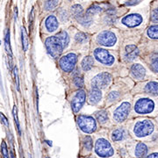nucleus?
Returning a JSON list of instances; mask_svg holds the SVG:
<instances>
[{"label": "nucleus", "mask_w": 158, "mask_h": 158, "mask_svg": "<svg viewBox=\"0 0 158 158\" xmlns=\"http://www.w3.org/2000/svg\"><path fill=\"white\" fill-rule=\"evenodd\" d=\"M46 48L48 52L50 54L51 56L55 58H57L63 51V47H62L61 41L57 38L56 36H51L46 40L45 42Z\"/></svg>", "instance_id": "f257e3e1"}, {"label": "nucleus", "mask_w": 158, "mask_h": 158, "mask_svg": "<svg viewBox=\"0 0 158 158\" xmlns=\"http://www.w3.org/2000/svg\"><path fill=\"white\" fill-rule=\"evenodd\" d=\"M77 124L79 128L86 134H91L97 128L95 119L93 117L87 115H80L77 118Z\"/></svg>", "instance_id": "f03ea898"}, {"label": "nucleus", "mask_w": 158, "mask_h": 158, "mask_svg": "<svg viewBox=\"0 0 158 158\" xmlns=\"http://www.w3.org/2000/svg\"><path fill=\"white\" fill-rule=\"evenodd\" d=\"M153 130H154V125L152 122L148 119H145V120L138 121L136 123L134 128V132L137 137H144V136L149 135L153 132Z\"/></svg>", "instance_id": "7ed1b4c3"}, {"label": "nucleus", "mask_w": 158, "mask_h": 158, "mask_svg": "<svg viewBox=\"0 0 158 158\" xmlns=\"http://www.w3.org/2000/svg\"><path fill=\"white\" fill-rule=\"evenodd\" d=\"M95 151L101 157H110L113 155V148L109 141L105 139H98L95 144Z\"/></svg>", "instance_id": "20e7f679"}, {"label": "nucleus", "mask_w": 158, "mask_h": 158, "mask_svg": "<svg viewBox=\"0 0 158 158\" xmlns=\"http://www.w3.org/2000/svg\"><path fill=\"white\" fill-rule=\"evenodd\" d=\"M112 81V76L107 72H102V73L97 75L94 78L92 79L91 85L92 89H105L106 88L108 85L111 84Z\"/></svg>", "instance_id": "39448f33"}, {"label": "nucleus", "mask_w": 158, "mask_h": 158, "mask_svg": "<svg viewBox=\"0 0 158 158\" xmlns=\"http://www.w3.org/2000/svg\"><path fill=\"white\" fill-rule=\"evenodd\" d=\"M77 61V56L73 53H70L66 55L65 56L62 57L60 59V67L65 72H71L76 66V63Z\"/></svg>", "instance_id": "423d86ee"}, {"label": "nucleus", "mask_w": 158, "mask_h": 158, "mask_svg": "<svg viewBox=\"0 0 158 158\" xmlns=\"http://www.w3.org/2000/svg\"><path fill=\"white\" fill-rule=\"evenodd\" d=\"M155 108L154 102L149 98H141L135 103V110L136 113L145 114V113H150L153 112Z\"/></svg>", "instance_id": "0eeeda50"}, {"label": "nucleus", "mask_w": 158, "mask_h": 158, "mask_svg": "<svg viewBox=\"0 0 158 158\" xmlns=\"http://www.w3.org/2000/svg\"><path fill=\"white\" fill-rule=\"evenodd\" d=\"M97 41H98V43L99 45L106 46V47H112L116 43L117 38H116V35L113 34V32H111V31H103L98 35Z\"/></svg>", "instance_id": "6e6552de"}, {"label": "nucleus", "mask_w": 158, "mask_h": 158, "mask_svg": "<svg viewBox=\"0 0 158 158\" xmlns=\"http://www.w3.org/2000/svg\"><path fill=\"white\" fill-rule=\"evenodd\" d=\"M94 56L99 62L105 65L111 66L114 62V57L110 55V53L103 48H97L94 51Z\"/></svg>", "instance_id": "1a4fd4ad"}, {"label": "nucleus", "mask_w": 158, "mask_h": 158, "mask_svg": "<svg viewBox=\"0 0 158 158\" xmlns=\"http://www.w3.org/2000/svg\"><path fill=\"white\" fill-rule=\"evenodd\" d=\"M130 104L127 102L122 103L113 113V118L118 122H122L127 118L130 111Z\"/></svg>", "instance_id": "9d476101"}, {"label": "nucleus", "mask_w": 158, "mask_h": 158, "mask_svg": "<svg viewBox=\"0 0 158 158\" xmlns=\"http://www.w3.org/2000/svg\"><path fill=\"white\" fill-rule=\"evenodd\" d=\"M85 98H86V94L83 90H78L76 95L74 96L71 103V107L73 110L74 113H78L81 110V108L83 106V105L85 104Z\"/></svg>", "instance_id": "9b49d317"}, {"label": "nucleus", "mask_w": 158, "mask_h": 158, "mask_svg": "<svg viewBox=\"0 0 158 158\" xmlns=\"http://www.w3.org/2000/svg\"><path fill=\"white\" fill-rule=\"evenodd\" d=\"M122 23L128 27H135L142 23V17L137 13L129 14L122 19Z\"/></svg>", "instance_id": "f8f14e48"}, {"label": "nucleus", "mask_w": 158, "mask_h": 158, "mask_svg": "<svg viewBox=\"0 0 158 158\" xmlns=\"http://www.w3.org/2000/svg\"><path fill=\"white\" fill-rule=\"evenodd\" d=\"M139 55V49L135 45H128L126 47V52H125V58L127 61H133Z\"/></svg>", "instance_id": "ddd939ff"}, {"label": "nucleus", "mask_w": 158, "mask_h": 158, "mask_svg": "<svg viewBox=\"0 0 158 158\" xmlns=\"http://www.w3.org/2000/svg\"><path fill=\"white\" fill-rule=\"evenodd\" d=\"M131 73L133 75V77L135 79H143L145 75H146V70L144 67H142L141 64H135L133 65V67L131 69Z\"/></svg>", "instance_id": "4468645a"}, {"label": "nucleus", "mask_w": 158, "mask_h": 158, "mask_svg": "<svg viewBox=\"0 0 158 158\" xmlns=\"http://www.w3.org/2000/svg\"><path fill=\"white\" fill-rule=\"evenodd\" d=\"M45 26L48 32H55L58 27H59V24L57 21V19L53 15H50L45 20Z\"/></svg>", "instance_id": "2eb2a0df"}, {"label": "nucleus", "mask_w": 158, "mask_h": 158, "mask_svg": "<svg viewBox=\"0 0 158 158\" xmlns=\"http://www.w3.org/2000/svg\"><path fill=\"white\" fill-rule=\"evenodd\" d=\"M101 98L102 93L100 90L92 89L90 91V94H89V102H90V105H96L100 101Z\"/></svg>", "instance_id": "dca6fc26"}, {"label": "nucleus", "mask_w": 158, "mask_h": 158, "mask_svg": "<svg viewBox=\"0 0 158 158\" xmlns=\"http://www.w3.org/2000/svg\"><path fill=\"white\" fill-rule=\"evenodd\" d=\"M148 153V148L147 146L142 143L140 142L137 144L135 148V156L138 158H144L146 156Z\"/></svg>", "instance_id": "f3484780"}, {"label": "nucleus", "mask_w": 158, "mask_h": 158, "mask_svg": "<svg viewBox=\"0 0 158 158\" xmlns=\"http://www.w3.org/2000/svg\"><path fill=\"white\" fill-rule=\"evenodd\" d=\"M93 64H94V60L91 56H85L83 61H82V69L85 70V71H87V70H90V69L93 67Z\"/></svg>", "instance_id": "a211bd4d"}, {"label": "nucleus", "mask_w": 158, "mask_h": 158, "mask_svg": "<svg viewBox=\"0 0 158 158\" xmlns=\"http://www.w3.org/2000/svg\"><path fill=\"white\" fill-rule=\"evenodd\" d=\"M56 36L57 38L59 39V40L61 41L63 48H65L68 46L69 42V35L68 34H67V32H65V31H61V32L58 33Z\"/></svg>", "instance_id": "6ab92c4d"}, {"label": "nucleus", "mask_w": 158, "mask_h": 158, "mask_svg": "<svg viewBox=\"0 0 158 158\" xmlns=\"http://www.w3.org/2000/svg\"><path fill=\"white\" fill-rule=\"evenodd\" d=\"M71 12L73 14V16L77 19H79L80 18H82L84 15H83V12H84V10H83V7L79 5H75V6H72L71 8Z\"/></svg>", "instance_id": "aec40b11"}, {"label": "nucleus", "mask_w": 158, "mask_h": 158, "mask_svg": "<svg viewBox=\"0 0 158 158\" xmlns=\"http://www.w3.org/2000/svg\"><path fill=\"white\" fill-rule=\"evenodd\" d=\"M21 40H22L23 50L27 51V48H28L29 41L27 32H26V30H25L24 27H21Z\"/></svg>", "instance_id": "412c9836"}, {"label": "nucleus", "mask_w": 158, "mask_h": 158, "mask_svg": "<svg viewBox=\"0 0 158 158\" xmlns=\"http://www.w3.org/2000/svg\"><path fill=\"white\" fill-rule=\"evenodd\" d=\"M145 90L148 93H150L152 95H156L157 94V83L156 82H150L146 85Z\"/></svg>", "instance_id": "4be33fe9"}, {"label": "nucleus", "mask_w": 158, "mask_h": 158, "mask_svg": "<svg viewBox=\"0 0 158 158\" xmlns=\"http://www.w3.org/2000/svg\"><path fill=\"white\" fill-rule=\"evenodd\" d=\"M97 120L100 123V124H105L108 119L107 113L106 111H100L96 113Z\"/></svg>", "instance_id": "5701e85b"}, {"label": "nucleus", "mask_w": 158, "mask_h": 158, "mask_svg": "<svg viewBox=\"0 0 158 158\" xmlns=\"http://www.w3.org/2000/svg\"><path fill=\"white\" fill-rule=\"evenodd\" d=\"M148 35L151 39H157L158 37V27L157 25H154L148 29Z\"/></svg>", "instance_id": "b1692460"}, {"label": "nucleus", "mask_w": 158, "mask_h": 158, "mask_svg": "<svg viewBox=\"0 0 158 158\" xmlns=\"http://www.w3.org/2000/svg\"><path fill=\"white\" fill-rule=\"evenodd\" d=\"M5 47H6V52L8 53V55L10 56V59H11V45H10V31L7 30L6 34V39H5Z\"/></svg>", "instance_id": "393cba45"}, {"label": "nucleus", "mask_w": 158, "mask_h": 158, "mask_svg": "<svg viewBox=\"0 0 158 158\" xmlns=\"http://www.w3.org/2000/svg\"><path fill=\"white\" fill-rule=\"evenodd\" d=\"M102 11L101 7H99V6H93L90 7L87 11H86V17L88 18H90L91 16H93L94 14H96V13H98V12H100Z\"/></svg>", "instance_id": "a878e982"}, {"label": "nucleus", "mask_w": 158, "mask_h": 158, "mask_svg": "<svg viewBox=\"0 0 158 158\" xmlns=\"http://www.w3.org/2000/svg\"><path fill=\"white\" fill-rule=\"evenodd\" d=\"M123 131L121 129H116L113 132V135H112V139L114 141H121L123 139Z\"/></svg>", "instance_id": "bb28decb"}, {"label": "nucleus", "mask_w": 158, "mask_h": 158, "mask_svg": "<svg viewBox=\"0 0 158 158\" xmlns=\"http://www.w3.org/2000/svg\"><path fill=\"white\" fill-rule=\"evenodd\" d=\"M17 106H15L13 107V110H12V113H13V118H14V121H15V124L17 126L18 132H19V135H21V130H20V126H19V118H18V113H17Z\"/></svg>", "instance_id": "cd10ccee"}, {"label": "nucleus", "mask_w": 158, "mask_h": 158, "mask_svg": "<svg viewBox=\"0 0 158 158\" xmlns=\"http://www.w3.org/2000/svg\"><path fill=\"white\" fill-rule=\"evenodd\" d=\"M76 40L79 42V43H84L87 40H88V37H87V35L84 33H77V34H76Z\"/></svg>", "instance_id": "c85d7f7f"}, {"label": "nucleus", "mask_w": 158, "mask_h": 158, "mask_svg": "<svg viewBox=\"0 0 158 158\" xmlns=\"http://www.w3.org/2000/svg\"><path fill=\"white\" fill-rule=\"evenodd\" d=\"M59 2L58 1H47L45 4L46 10H54L57 6H58Z\"/></svg>", "instance_id": "c756f323"}, {"label": "nucleus", "mask_w": 158, "mask_h": 158, "mask_svg": "<svg viewBox=\"0 0 158 158\" xmlns=\"http://www.w3.org/2000/svg\"><path fill=\"white\" fill-rule=\"evenodd\" d=\"M74 84H75V85H76L77 87L82 88V87L84 86V79H83L82 77L77 76V77H75V78H74Z\"/></svg>", "instance_id": "7c9ffc66"}, {"label": "nucleus", "mask_w": 158, "mask_h": 158, "mask_svg": "<svg viewBox=\"0 0 158 158\" xmlns=\"http://www.w3.org/2000/svg\"><path fill=\"white\" fill-rule=\"evenodd\" d=\"M1 152L4 158H9V155H8V149H7V146H6V143L5 141H2V144H1Z\"/></svg>", "instance_id": "2f4dec72"}, {"label": "nucleus", "mask_w": 158, "mask_h": 158, "mask_svg": "<svg viewBox=\"0 0 158 158\" xmlns=\"http://www.w3.org/2000/svg\"><path fill=\"white\" fill-rule=\"evenodd\" d=\"M85 147L87 150H90L92 148V140L90 136H86L85 138Z\"/></svg>", "instance_id": "473e14b6"}, {"label": "nucleus", "mask_w": 158, "mask_h": 158, "mask_svg": "<svg viewBox=\"0 0 158 158\" xmlns=\"http://www.w3.org/2000/svg\"><path fill=\"white\" fill-rule=\"evenodd\" d=\"M14 72V77H15V82H16V88H17L18 91H19V75H18V69L15 67L13 69Z\"/></svg>", "instance_id": "72a5a7b5"}, {"label": "nucleus", "mask_w": 158, "mask_h": 158, "mask_svg": "<svg viewBox=\"0 0 158 158\" xmlns=\"http://www.w3.org/2000/svg\"><path fill=\"white\" fill-rule=\"evenodd\" d=\"M118 98V93L117 91H112L110 94H109V96H108V98H109V100L110 101H113V100H115V99H117Z\"/></svg>", "instance_id": "f704fd0d"}, {"label": "nucleus", "mask_w": 158, "mask_h": 158, "mask_svg": "<svg viewBox=\"0 0 158 158\" xmlns=\"http://www.w3.org/2000/svg\"><path fill=\"white\" fill-rule=\"evenodd\" d=\"M152 69L153 70L155 71V72H157V55L156 56H155V57L153 58V62H152Z\"/></svg>", "instance_id": "c9c22d12"}, {"label": "nucleus", "mask_w": 158, "mask_h": 158, "mask_svg": "<svg viewBox=\"0 0 158 158\" xmlns=\"http://www.w3.org/2000/svg\"><path fill=\"white\" fill-rule=\"evenodd\" d=\"M0 119L2 120L3 124L6 125V127H9V123H8V121H7V118H6V116H5L2 113H0Z\"/></svg>", "instance_id": "e433bc0d"}, {"label": "nucleus", "mask_w": 158, "mask_h": 158, "mask_svg": "<svg viewBox=\"0 0 158 158\" xmlns=\"http://www.w3.org/2000/svg\"><path fill=\"white\" fill-rule=\"evenodd\" d=\"M152 20L155 23H157V8H156L152 13Z\"/></svg>", "instance_id": "4c0bfd02"}, {"label": "nucleus", "mask_w": 158, "mask_h": 158, "mask_svg": "<svg viewBox=\"0 0 158 158\" xmlns=\"http://www.w3.org/2000/svg\"><path fill=\"white\" fill-rule=\"evenodd\" d=\"M141 1H127L126 2V5L127 6H135V5H137V4H139Z\"/></svg>", "instance_id": "58836bf2"}, {"label": "nucleus", "mask_w": 158, "mask_h": 158, "mask_svg": "<svg viewBox=\"0 0 158 158\" xmlns=\"http://www.w3.org/2000/svg\"><path fill=\"white\" fill-rule=\"evenodd\" d=\"M30 20H29V22H30V24L32 25L33 24V21H34V8L32 9V11H31V14H30Z\"/></svg>", "instance_id": "ea45409f"}, {"label": "nucleus", "mask_w": 158, "mask_h": 158, "mask_svg": "<svg viewBox=\"0 0 158 158\" xmlns=\"http://www.w3.org/2000/svg\"><path fill=\"white\" fill-rule=\"evenodd\" d=\"M147 158H157V153H154V154H151L149 155Z\"/></svg>", "instance_id": "a19ab883"}, {"label": "nucleus", "mask_w": 158, "mask_h": 158, "mask_svg": "<svg viewBox=\"0 0 158 158\" xmlns=\"http://www.w3.org/2000/svg\"><path fill=\"white\" fill-rule=\"evenodd\" d=\"M17 8H15V20H17Z\"/></svg>", "instance_id": "79ce46f5"}, {"label": "nucleus", "mask_w": 158, "mask_h": 158, "mask_svg": "<svg viewBox=\"0 0 158 158\" xmlns=\"http://www.w3.org/2000/svg\"><path fill=\"white\" fill-rule=\"evenodd\" d=\"M46 142H47V143H48V144L49 146H52V142H51V141H46Z\"/></svg>", "instance_id": "37998d69"}, {"label": "nucleus", "mask_w": 158, "mask_h": 158, "mask_svg": "<svg viewBox=\"0 0 158 158\" xmlns=\"http://www.w3.org/2000/svg\"><path fill=\"white\" fill-rule=\"evenodd\" d=\"M11 158H15V156H14V155H13L12 152H11Z\"/></svg>", "instance_id": "c03bdc74"}, {"label": "nucleus", "mask_w": 158, "mask_h": 158, "mask_svg": "<svg viewBox=\"0 0 158 158\" xmlns=\"http://www.w3.org/2000/svg\"><path fill=\"white\" fill-rule=\"evenodd\" d=\"M46 158H49V157H46Z\"/></svg>", "instance_id": "a18cd8bd"}]
</instances>
